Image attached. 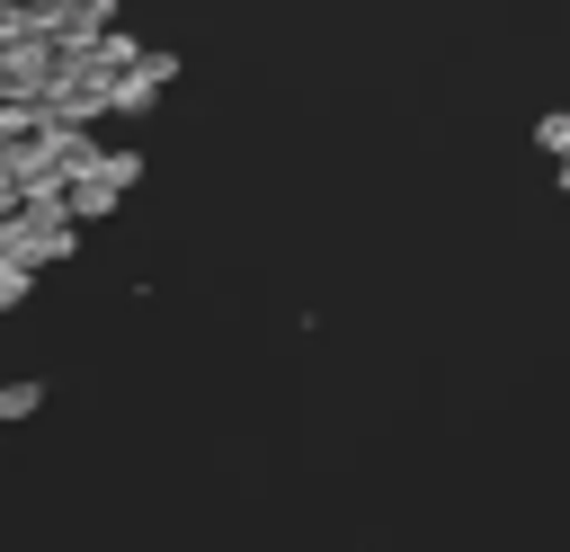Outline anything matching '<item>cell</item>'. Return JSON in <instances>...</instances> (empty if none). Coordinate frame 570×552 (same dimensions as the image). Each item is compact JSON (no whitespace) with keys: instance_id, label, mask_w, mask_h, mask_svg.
Segmentation results:
<instances>
[{"instance_id":"6da1fadb","label":"cell","mask_w":570,"mask_h":552,"mask_svg":"<svg viewBox=\"0 0 570 552\" xmlns=\"http://www.w3.org/2000/svg\"><path fill=\"white\" fill-rule=\"evenodd\" d=\"M0 249H9L27 276H45V267H62V258L80 249V223H71L62 196H53V205H18V214L0 223Z\"/></svg>"},{"instance_id":"7a4b0ae2","label":"cell","mask_w":570,"mask_h":552,"mask_svg":"<svg viewBox=\"0 0 570 552\" xmlns=\"http://www.w3.org/2000/svg\"><path fill=\"white\" fill-rule=\"evenodd\" d=\"M53 71H62V45L53 36H0V98L9 107H45Z\"/></svg>"},{"instance_id":"3957f363","label":"cell","mask_w":570,"mask_h":552,"mask_svg":"<svg viewBox=\"0 0 570 552\" xmlns=\"http://www.w3.org/2000/svg\"><path fill=\"white\" fill-rule=\"evenodd\" d=\"M169 80H178V53H160V45H151V53H142V62H134V71L107 89V116H151Z\"/></svg>"},{"instance_id":"277c9868","label":"cell","mask_w":570,"mask_h":552,"mask_svg":"<svg viewBox=\"0 0 570 552\" xmlns=\"http://www.w3.org/2000/svg\"><path fill=\"white\" fill-rule=\"evenodd\" d=\"M98 116H107V89H98V80L53 71V89H45V125H53V134H89Z\"/></svg>"},{"instance_id":"5b68a950","label":"cell","mask_w":570,"mask_h":552,"mask_svg":"<svg viewBox=\"0 0 570 552\" xmlns=\"http://www.w3.org/2000/svg\"><path fill=\"white\" fill-rule=\"evenodd\" d=\"M80 178H89V187H107V196H134V187H142V151H107V142H98Z\"/></svg>"},{"instance_id":"8992f818","label":"cell","mask_w":570,"mask_h":552,"mask_svg":"<svg viewBox=\"0 0 570 552\" xmlns=\"http://www.w3.org/2000/svg\"><path fill=\"white\" fill-rule=\"evenodd\" d=\"M36 410H45V383H36V374H9V383H0V427H18V418H36Z\"/></svg>"},{"instance_id":"52a82bcc","label":"cell","mask_w":570,"mask_h":552,"mask_svg":"<svg viewBox=\"0 0 570 552\" xmlns=\"http://www.w3.org/2000/svg\"><path fill=\"white\" fill-rule=\"evenodd\" d=\"M36 134H45V107H9V98H0V160H9V151H27Z\"/></svg>"},{"instance_id":"ba28073f","label":"cell","mask_w":570,"mask_h":552,"mask_svg":"<svg viewBox=\"0 0 570 552\" xmlns=\"http://www.w3.org/2000/svg\"><path fill=\"white\" fill-rule=\"evenodd\" d=\"M27 294H36V276H27V267H18V258H9V249H0V312H18V303H27Z\"/></svg>"},{"instance_id":"9c48e42d","label":"cell","mask_w":570,"mask_h":552,"mask_svg":"<svg viewBox=\"0 0 570 552\" xmlns=\"http://www.w3.org/2000/svg\"><path fill=\"white\" fill-rule=\"evenodd\" d=\"M534 142H543V151H552V160H561V151H570V116H561V107H552V116H543V125H534Z\"/></svg>"},{"instance_id":"30bf717a","label":"cell","mask_w":570,"mask_h":552,"mask_svg":"<svg viewBox=\"0 0 570 552\" xmlns=\"http://www.w3.org/2000/svg\"><path fill=\"white\" fill-rule=\"evenodd\" d=\"M45 9H53V27H62V18H80V9H98V0H45Z\"/></svg>"},{"instance_id":"8fae6325","label":"cell","mask_w":570,"mask_h":552,"mask_svg":"<svg viewBox=\"0 0 570 552\" xmlns=\"http://www.w3.org/2000/svg\"><path fill=\"white\" fill-rule=\"evenodd\" d=\"M552 178H561V196H570V151H561V160H552Z\"/></svg>"}]
</instances>
